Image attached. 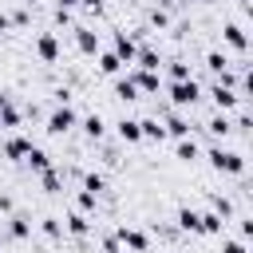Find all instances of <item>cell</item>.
Wrapping results in <instances>:
<instances>
[{
	"label": "cell",
	"mask_w": 253,
	"mask_h": 253,
	"mask_svg": "<svg viewBox=\"0 0 253 253\" xmlns=\"http://www.w3.org/2000/svg\"><path fill=\"white\" fill-rule=\"evenodd\" d=\"M63 233H67V237H75V241H83V237L91 233V217H87V213H79V210H71V213L63 217Z\"/></svg>",
	"instance_id": "obj_11"
},
{
	"label": "cell",
	"mask_w": 253,
	"mask_h": 253,
	"mask_svg": "<svg viewBox=\"0 0 253 253\" xmlns=\"http://www.w3.org/2000/svg\"><path fill=\"white\" fill-rule=\"evenodd\" d=\"M221 43H225L229 51H237V55H245V51H249V36H245V28H241L237 20L221 28Z\"/></svg>",
	"instance_id": "obj_7"
},
{
	"label": "cell",
	"mask_w": 253,
	"mask_h": 253,
	"mask_svg": "<svg viewBox=\"0 0 253 253\" xmlns=\"http://www.w3.org/2000/svg\"><path fill=\"white\" fill-rule=\"evenodd\" d=\"M83 190L99 198V194L107 190V178H103V174H95V170H87V174H83Z\"/></svg>",
	"instance_id": "obj_30"
},
{
	"label": "cell",
	"mask_w": 253,
	"mask_h": 253,
	"mask_svg": "<svg viewBox=\"0 0 253 253\" xmlns=\"http://www.w3.org/2000/svg\"><path fill=\"white\" fill-rule=\"evenodd\" d=\"M40 186H43V194H63V170L59 166L40 170Z\"/></svg>",
	"instance_id": "obj_21"
},
{
	"label": "cell",
	"mask_w": 253,
	"mask_h": 253,
	"mask_svg": "<svg viewBox=\"0 0 253 253\" xmlns=\"http://www.w3.org/2000/svg\"><path fill=\"white\" fill-rule=\"evenodd\" d=\"M194 4H213V0H194Z\"/></svg>",
	"instance_id": "obj_45"
},
{
	"label": "cell",
	"mask_w": 253,
	"mask_h": 253,
	"mask_svg": "<svg viewBox=\"0 0 253 253\" xmlns=\"http://www.w3.org/2000/svg\"><path fill=\"white\" fill-rule=\"evenodd\" d=\"M59 8H75V0H59Z\"/></svg>",
	"instance_id": "obj_43"
},
{
	"label": "cell",
	"mask_w": 253,
	"mask_h": 253,
	"mask_svg": "<svg viewBox=\"0 0 253 253\" xmlns=\"http://www.w3.org/2000/svg\"><path fill=\"white\" fill-rule=\"evenodd\" d=\"M115 237H119V245L130 249V253H150V233L138 229V225H119Z\"/></svg>",
	"instance_id": "obj_4"
},
{
	"label": "cell",
	"mask_w": 253,
	"mask_h": 253,
	"mask_svg": "<svg viewBox=\"0 0 253 253\" xmlns=\"http://www.w3.org/2000/svg\"><path fill=\"white\" fill-rule=\"evenodd\" d=\"M237 237L249 245V237H253V217H249V213H241V217H237Z\"/></svg>",
	"instance_id": "obj_35"
},
{
	"label": "cell",
	"mask_w": 253,
	"mask_h": 253,
	"mask_svg": "<svg viewBox=\"0 0 253 253\" xmlns=\"http://www.w3.org/2000/svg\"><path fill=\"white\" fill-rule=\"evenodd\" d=\"M221 229H225V217H221V213H213V210L198 213V233H202V237H217Z\"/></svg>",
	"instance_id": "obj_16"
},
{
	"label": "cell",
	"mask_w": 253,
	"mask_h": 253,
	"mask_svg": "<svg viewBox=\"0 0 253 253\" xmlns=\"http://www.w3.org/2000/svg\"><path fill=\"white\" fill-rule=\"evenodd\" d=\"M202 99V83L190 75V79H178V83H170V103L182 111V107H194Z\"/></svg>",
	"instance_id": "obj_2"
},
{
	"label": "cell",
	"mask_w": 253,
	"mask_h": 253,
	"mask_svg": "<svg viewBox=\"0 0 253 253\" xmlns=\"http://www.w3.org/2000/svg\"><path fill=\"white\" fill-rule=\"evenodd\" d=\"M20 123H24V111L16 107V99H12L8 91H0V126H4V130H16Z\"/></svg>",
	"instance_id": "obj_9"
},
{
	"label": "cell",
	"mask_w": 253,
	"mask_h": 253,
	"mask_svg": "<svg viewBox=\"0 0 253 253\" xmlns=\"http://www.w3.org/2000/svg\"><path fill=\"white\" fill-rule=\"evenodd\" d=\"M130 83H134L138 91H146V95H158L162 75H158V71H142V67H134V71H130Z\"/></svg>",
	"instance_id": "obj_12"
},
{
	"label": "cell",
	"mask_w": 253,
	"mask_h": 253,
	"mask_svg": "<svg viewBox=\"0 0 253 253\" xmlns=\"http://www.w3.org/2000/svg\"><path fill=\"white\" fill-rule=\"evenodd\" d=\"M111 51H115V55H119V63L126 67V63H134V51H138V40H134V36H130L126 28H119V32H115V47H111Z\"/></svg>",
	"instance_id": "obj_8"
},
{
	"label": "cell",
	"mask_w": 253,
	"mask_h": 253,
	"mask_svg": "<svg viewBox=\"0 0 253 253\" xmlns=\"http://www.w3.org/2000/svg\"><path fill=\"white\" fill-rule=\"evenodd\" d=\"M115 134H119V142H130V146L142 142V126H138V119H126V115L115 123Z\"/></svg>",
	"instance_id": "obj_15"
},
{
	"label": "cell",
	"mask_w": 253,
	"mask_h": 253,
	"mask_svg": "<svg viewBox=\"0 0 253 253\" xmlns=\"http://www.w3.org/2000/svg\"><path fill=\"white\" fill-rule=\"evenodd\" d=\"M174 158H178V162H198V158H202V146L186 134V138H178V142H174Z\"/></svg>",
	"instance_id": "obj_20"
},
{
	"label": "cell",
	"mask_w": 253,
	"mask_h": 253,
	"mask_svg": "<svg viewBox=\"0 0 253 253\" xmlns=\"http://www.w3.org/2000/svg\"><path fill=\"white\" fill-rule=\"evenodd\" d=\"M75 126H79V115L71 111V103H67V107H55V111L47 115V134H51V138H63V134L75 130Z\"/></svg>",
	"instance_id": "obj_3"
},
{
	"label": "cell",
	"mask_w": 253,
	"mask_h": 253,
	"mask_svg": "<svg viewBox=\"0 0 253 253\" xmlns=\"http://www.w3.org/2000/svg\"><path fill=\"white\" fill-rule=\"evenodd\" d=\"M150 233H158V237H166V241H178V225H150Z\"/></svg>",
	"instance_id": "obj_36"
},
{
	"label": "cell",
	"mask_w": 253,
	"mask_h": 253,
	"mask_svg": "<svg viewBox=\"0 0 253 253\" xmlns=\"http://www.w3.org/2000/svg\"><path fill=\"white\" fill-rule=\"evenodd\" d=\"M206 130L217 138V142H225L229 134H233V119L225 115V111H217V115H210V123H206Z\"/></svg>",
	"instance_id": "obj_14"
},
{
	"label": "cell",
	"mask_w": 253,
	"mask_h": 253,
	"mask_svg": "<svg viewBox=\"0 0 253 253\" xmlns=\"http://www.w3.org/2000/svg\"><path fill=\"white\" fill-rule=\"evenodd\" d=\"M75 210L91 217V213L99 210V198H95V194H87V190H79V194H75Z\"/></svg>",
	"instance_id": "obj_31"
},
{
	"label": "cell",
	"mask_w": 253,
	"mask_h": 253,
	"mask_svg": "<svg viewBox=\"0 0 253 253\" xmlns=\"http://www.w3.org/2000/svg\"><path fill=\"white\" fill-rule=\"evenodd\" d=\"M0 229H4V217H0Z\"/></svg>",
	"instance_id": "obj_46"
},
{
	"label": "cell",
	"mask_w": 253,
	"mask_h": 253,
	"mask_svg": "<svg viewBox=\"0 0 253 253\" xmlns=\"http://www.w3.org/2000/svg\"><path fill=\"white\" fill-rule=\"evenodd\" d=\"M166 71H170V83L190 79V63H186V59H170V67H166Z\"/></svg>",
	"instance_id": "obj_34"
},
{
	"label": "cell",
	"mask_w": 253,
	"mask_h": 253,
	"mask_svg": "<svg viewBox=\"0 0 253 253\" xmlns=\"http://www.w3.org/2000/svg\"><path fill=\"white\" fill-rule=\"evenodd\" d=\"M4 229H8L12 241H28V237H32V217H28L24 210H12V213L4 217Z\"/></svg>",
	"instance_id": "obj_6"
},
{
	"label": "cell",
	"mask_w": 253,
	"mask_h": 253,
	"mask_svg": "<svg viewBox=\"0 0 253 253\" xmlns=\"http://www.w3.org/2000/svg\"><path fill=\"white\" fill-rule=\"evenodd\" d=\"M12 210H16V198H12V194H0V213H4V217H8V213H12Z\"/></svg>",
	"instance_id": "obj_40"
},
{
	"label": "cell",
	"mask_w": 253,
	"mask_h": 253,
	"mask_svg": "<svg viewBox=\"0 0 253 253\" xmlns=\"http://www.w3.org/2000/svg\"><path fill=\"white\" fill-rule=\"evenodd\" d=\"M146 24L162 32V28H170V12H166V8H150V12H146Z\"/></svg>",
	"instance_id": "obj_33"
},
{
	"label": "cell",
	"mask_w": 253,
	"mask_h": 253,
	"mask_svg": "<svg viewBox=\"0 0 253 253\" xmlns=\"http://www.w3.org/2000/svg\"><path fill=\"white\" fill-rule=\"evenodd\" d=\"M24 162L32 166V174H40V170H47V166H55V162H51V154H47L43 146H36V142H32V150L24 154Z\"/></svg>",
	"instance_id": "obj_23"
},
{
	"label": "cell",
	"mask_w": 253,
	"mask_h": 253,
	"mask_svg": "<svg viewBox=\"0 0 253 253\" xmlns=\"http://www.w3.org/2000/svg\"><path fill=\"white\" fill-rule=\"evenodd\" d=\"M103 253H123V245H119V237H115V233H107V237H103Z\"/></svg>",
	"instance_id": "obj_39"
},
{
	"label": "cell",
	"mask_w": 253,
	"mask_h": 253,
	"mask_svg": "<svg viewBox=\"0 0 253 253\" xmlns=\"http://www.w3.org/2000/svg\"><path fill=\"white\" fill-rule=\"evenodd\" d=\"M28 150H32V138H24V134H8L4 138V158L8 162H24Z\"/></svg>",
	"instance_id": "obj_13"
},
{
	"label": "cell",
	"mask_w": 253,
	"mask_h": 253,
	"mask_svg": "<svg viewBox=\"0 0 253 253\" xmlns=\"http://www.w3.org/2000/svg\"><path fill=\"white\" fill-rule=\"evenodd\" d=\"M95 67H99V75H119V71H123L119 55H115V51H103V47L95 51Z\"/></svg>",
	"instance_id": "obj_22"
},
{
	"label": "cell",
	"mask_w": 253,
	"mask_h": 253,
	"mask_svg": "<svg viewBox=\"0 0 253 253\" xmlns=\"http://www.w3.org/2000/svg\"><path fill=\"white\" fill-rule=\"evenodd\" d=\"M134 67H142V71H158V67H162V55H158L150 43H142V47L134 51Z\"/></svg>",
	"instance_id": "obj_19"
},
{
	"label": "cell",
	"mask_w": 253,
	"mask_h": 253,
	"mask_svg": "<svg viewBox=\"0 0 253 253\" xmlns=\"http://www.w3.org/2000/svg\"><path fill=\"white\" fill-rule=\"evenodd\" d=\"M138 126H142V142H162L166 138V130H162L158 119H138Z\"/></svg>",
	"instance_id": "obj_27"
},
{
	"label": "cell",
	"mask_w": 253,
	"mask_h": 253,
	"mask_svg": "<svg viewBox=\"0 0 253 253\" xmlns=\"http://www.w3.org/2000/svg\"><path fill=\"white\" fill-rule=\"evenodd\" d=\"M51 99H55V107H67V103H71V87H55Z\"/></svg>",
	"instance_id": "obj_38"
},
{
	"label": "cell",
	"mask_w": 253,
	"mask_h": 253,
	"mask_svg": "<svg viewBox=\"0 0 253 253\" xmlns=\"http://www.w3.org/2000/svg\"><path fill=\"white\" fill-rule=\"evenodd\" d=\"M178 233H198V210H190V206L178 210Z\"/></svg>",
	"instance_id": "obj_28"
},
{
	"label": "cell",
	"mask_w": 253,
	"mask_h": 253,
	"mask_svg": "<svg viewBox=\"0 0 253 253\" xmlns=\"http://www.w3.org/2000/svg\"><path fill=\"white\" fill-rule=\"evenodd\" d=\"M36 55L43 63H59V36L55 32H40L36 36Z\"/></svg>",
	"instance_id": "obj_10"
},
{
	"label": "cell",
	"mask_w": 253,
	"mask_h": 253,
	"mask_svg": "<svg viewBox=\"0 0 253 253\" xmlns=\"http://www.w3.org/2000/svg\"><path fill=\"white\" fill-rule=\"evenodd\" d=\"M20 4H24V8H32V4H36V0H20Z\"/></svg>",
	"instance_id": "obj_44"
},
{
	"label": "cell",
	"mask_w": 253,
	"mask_h": 253,
	"mask_svg": "<svg viewBox=\"0 0 253 253\" xmlns=\"http://www.w3.org/2000/svg\"><path fill=\"white\" fill-rule=\"evenodd\" d=\"M221 253H249V245L241 237H229V241H221Z\"/></svg>",
	"instance_id": "obj_37"
},
{
	"label": "cell",
	"mask_w": 253,
	"mask_h": 253,
	"mask_svg": "<svg viewBox=\"0 0 253 253\" xmlns=\"http://www.w3.org/2000/svg\"><path fill=\"white\" fill-rule=\"evenodd\" d=\"M115 99H123V103H134L138 99V87L130 83V75H115Z\"/></svg>",
	"instance_id": "obj_24"
},
{
	"label": "cell",
	"mask_w": 253,
	"mask_h": 253,
	"mask_svg": "<svg viewBox=\"0 0 253 253\" xmlns=\"http://www.w3.org/2000/svg\"><path fill=\"white\" fill-rule=\"evenodd\" d=\"M206 95H210V103H213L217 111H225V115H229V111H237V107H245V99H241L233 87H221L217 79L210 83V91H206Z\"/></svg>",
	"instance_id": "obj_5"
},
{
	"label": "cell",
	"mask_w": 253,
	"mask_h": 253,
	"mask_svg": "<svg viewBox=\"0 0 253 253\" xmlns=\"http://www.w3.org/2000/svg\"><path fill=\"white\" fill-rule=\"evenodd\" d=\"M75 4H79V8H83V12H95V16H99V12H103V0H75Z\"/></svg>",
	"instance_id": "obj_41"
},
{
	"label": "cell",
	"mask_w": 253,
	"mask_h": 253,
	"mask_svg": "<svg viewBox=\"0 0 253 253\" xmlns=\"http://www.w3.org/2000/svg\"><path fill=\"white\" fill-rule=\"evenodd\" d=\"M0 32H12V16L8 12H0Z\"/></svg>",
	"instance_id": "obj_42"
},
{
	"label": "cell",
	"mask_w": 253,
	"mask_h": 253,
	"mask_svg": "<svg viewBox=\"0 0 253 253\" xmlns=\"http://www.w3.org/2000/svg\"><path fill=\"white\" fill-rule=\"evenodd\" d=\"M206 158H210V166H213L217 174H233V178L245 174V154H241V150H229V146L213 142V146L206 150Z\"/></svg>",
	"instance_id": "obj_1"
},
{
	"label": "cell",
	"mask_w": 253,
	"mask_h": 253,
	"mask_svg": "<svg viewBox=\"0 0 253 253\" xmlns=\"http://www.w3.org/2000/svg\"><path fill=\"white\" fill-rule=\"evenodd\" d=\"M79 126H83V134H87V138H91V142H99V138H103V134H107V119H103V115H99V111H91V115H87V119H79Z\"/></svg>",
	"instance_id": "obj_18"
},
{
	"label": "cell",
	"mask_w": 253,
	"mask_h": 253,
	"mask_svg": "<svg viewBox=\"0 0 253 253\" xmlns=\"http://www.w3.org/2000/svg\"><path fill=\"white\" fill-rule=\"evenodd\" d=\"M210 210H213V213H221L225 221L233 217V202H229L225 194H210Z\"/></svg>",
	"instance_id": "obj_32"
},
{
	"label": "cell",
	"mask_w": 253,
	"mask_h": 253,
	"mask_svg": "<svg viewBox=\"0 0 253 253\" xmlns=\"http://www.w3.org/2000/svg\"><path fill=\"white\" fill-rule=\"evenodd\" d=\"M162 130H166L170 138H186V134H190L194 126H190V123H186L182 115H166V123H162Z\"/></svg>",
	"instance_id": "obj_25"
},
{
	"label": "cell",
	"mask_w": 253,
	"mask_h": 253,
	"mask_svg": "<svg viewBox=\"0 0 253 253\" xmlns=\"http://www.w3.org/2000/svg\"><path fill=\"white\" fill-rule=\"evenodd\" d=\"M206 67H210L213 75H221V71L229 67V55H225L221 47H213V51H206Z\"/></svg>",
	"instance_id": "obj_29"
},
{
	"label": "cell",
	"mask_w": 253,
	"mask_h": 253,
	"mask_svg": "<svg viewBox=\"0 0 253 253\" xmlns=\"http://www.w3.org/2000/svg\"><path fill=\"white\" fill-rule=\"evenodd\" d=\"M71 32H75V47H79L83 55H95V51H99V36H95L87 24H79V28H71Z\"/></svg>",
	"instance_id": "obj_17"
},
{
	"label": "cell",
	"mask_w": 253,
	"mask_h": 253,
	"mask_svg": "<svg viewBox=\"0 0 253 253\" xmlns=\"http://www.w3.org/2000/svg\"><path fill=\"white\" fill-rule=\"evenodd\" d=\"M40 233L47 237V241H63V217H40Z\"/></svg>",
	"instance_id": "obj_26"
}]
</instances>
